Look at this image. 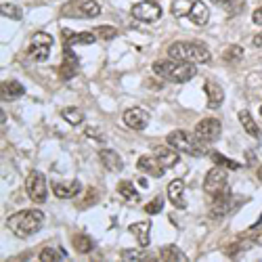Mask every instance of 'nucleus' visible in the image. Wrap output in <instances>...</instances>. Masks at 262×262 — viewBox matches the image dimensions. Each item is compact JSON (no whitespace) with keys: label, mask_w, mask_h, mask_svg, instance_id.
<instances>
[{"label":"nucleus","mask_w":262,"mask_h":262,"mask_svg":"<svg viewBox=\"0 0 262 262\" xmlns=\"http://www.w3.org/2000/svg\"><path fill=\"white\" fill-rule=\"evenodd\" d=\"M72 244H74L76 252H80V254H89V252L95 248L93 237H89V235H76V237L72 239Z\"/></svg>","instance_id":"cd10ccee"},{"label":"nucleus","mask_w":262,"mask_h":262,"mask_svg":"<svg viewBox=\"0 0 262 262\" xmlns=\"http://www.w3.org/2000/svg\"><path fill=\"white\" fill-rule=\"evenodd\" d=\"M26 191H28V198L34 204H45L47 202V179L45 174L32 170L26 179Z\"/></svg>","instance_id":"0eeeda50"},{"label":"nucleus","mask_w":262,"mask_h":262,"mask_svg":"<svg viewBox=\"0 0 262 262\" xmlns=\"http://www.w3.org/2000/svg\"><path fill=\"white\" fill-rule=\"evenodd\" d=\"M210 158H212V162H214L216 166H223V168H227V170H237V168H239V162H233V160L225 158L221 151H212Z\"/></svg>","instance_id":"7c9ffc66"},{"label":"nucleus","mask_w":262,"mask_h":262,"mask_svg":"<svg viewBox=\"0 0 262 262\" xmlns=\"http://www.w3.org/2000/svg\"><path fill=\"white\" fill-rule=\"evenodd\" d=\"M86 137H91V139H95V141H99V143L105 141V133H103L101 128H95V126H89V128H86Z\"/></svg>","instance_id":"e433bc0d"},{"label":"nucleus","mask_w":262,"mask_h":262,"mask_svg":"<svg viewBox=\"0 0 262 262\" xmlns=\"http://www.w3.org/2000/svg\"><path fill=\"white\" fill-rule=\"evenodd\" d=\"M166 143L177 149L179 154H189V156H195V158L202 156V149L198 145V139H193L189 133H185V130H174V133H170Z\"/></svg>","instance_id":"39448f33"},{"label":"nucleus","mask_w":262,"mask_h":262,"mask_svg":"<svg viewBox=\"0 0 262 262\" xmlns=\"http://www.w3.org/2000/svg\"><path fill=\"white\" fill-rule=\"evenodd\" d=\"M252 21H254L256 26H262V7L254 11V15H252Z\"/></svg>","instance_id":"58836bf2"},{"label":"nucleus","mask_w":262,"mask_h":262,"mask_svg":"<svg viewBox=\"0 0 262 262\" xmlns=\"http://www.w3.org/2000/svg\"><path fill=\"white\" fill-rule=\"evenodd\" d=\"M252 45H254L256 49H262V32H260V34H256V36L252 38Z\"/></svg>","instance_id":"ea45409f"},{"label":"nucleus","mask_w":262,"mask_h":262,"mask_svg":"<svg viewBox=\"0 0 262 262\" xmlns=\"http://www.w3.org/2000/svg\"><path fill=\"white\" fill-rule=\"evenodd\" d=\"M212 3H214V5H223V7H225V5H229V3H231V0H212Z\"/></svg>","instance_id":"a19ab883"},{"label":"nucleus","mask_w":262,"mask_h":262,"mask_svg":"<svg viewBox=\"0 0 262 262\" xmlns=\"http://www.w3.org/2000/svg\"><path fill=\"white\" fill-rule=\"evenodd\" d=\"M95 34L101 40H114L118 36V30L112 28V26H99V28H95Z\"/></svg>","instance_id":"473e14b6"},{"label":"nucleus","mask_w":262,"mask_h":262,"mask_svg":"<svg viewBox=\"0 0 262 262\" xmlns=\"http://www.w3.org/2000/svg\"><path fill=\"white\" fill-rule=\"evenodd\" d=\"M45 225V214L40 210L32 208V210H21V212H15L13 216H9L7 221V227L11 229L13 235L17 237H32L34 233H38Z\"/></svg>","instance_id":"f03ea898"},{"label":"nucleus","mask_w":262,"mask_h":262,"mask_svg":"<svg viewBox=\"0 0 262 262\" xmlns=\"http://www.w3.org/2000/svg\"><path fill=\"white\" fill-rule=\"evenodd\" d=\"M254 227H262V216H260V218H258V223H256V225H254ZM254 227H252V229H254Z\"/></svg>","instance_id":"37998d69"},{"label":"nucleus","mask_w":262,"mask_h":262,"mask_svg":"<svg viewBox=\"0 0 262 262\" xmlns=\"http://www.w3.org/2000/svg\"><path fill=\"white\" fill-rule=\"evenodd\" d=\"M166 195H168V200H170V204L174 208H179V210H185L187 208V202H185V183L181 179L172 181L166 187Z\"/></svg>","instance_id":"4468645a"},{"label":"nucleus","mask_w":262,"mask_h":262,"mask_svg":"<svg viewBox=\"0 0 262 262\" xmlns=\"http://www.w3.org/2000/svg\"><path fill=\"white\" fill-rule=\"evenodd\" d=\"M212 208H210V218H214V221H221V218H225L233 208H235V200L231 195V189L227 187L223 193H218L216 198H212Z\"/></svg>","instance_id":"9b49d317"},{"label":"nucleus","mask_w":262,"mask_h":262,"mask_svg":"<svg viewBox=\"0 0 262 262\" xmlns=\"http://www.w3.org/2000/svg\"><path fill=\"white\" fill-rule=\"evenodd\" d=\"M130 15L139 21H143V24H156V21L162 17V7L158 3H154V0H145V3L133 5Z\"/></svg>","instance_id":"9d476101"},{"label":"nucleus","mask_w":262,"mask_h":262,"mask_svg":"<svg viewBox=\"0 0 262 262\" xmlns=\"http://www.w3.org/2000/svg\"><path fill=\"white\" fill-rule=\"evenodd\" d=\"M252 237H250V244L252 246H262V227H254L252 229Z\"/></svg>","instance_id":"4c0bfd02"},{"label":"nucleus","mask_w":262,"mask_h":262,"mask_svg":"<svg viewBox=\"0 0 262 262\" xmlns=\"http://www.w3.org/2000/svg\"><path fill=\"white\" fill-rule=\"evenodd\" d=\"M137 168H139L141 172L149 174V177H156V179H162V177H164V170H166L164 164H162L156 156H143V158H139Z\"/></svg>","instance_id":"2eb2a0df"},{"label":"nucleus","mask_w":262,"mask_h":262,"mask_svg":"<svg viewBox=\"0 0 262 262\" xmlns=\"http://www.w3.org/2000/svg\"><path fill=\"white\" fill-rule=\"evenodd\" d=\"M162 208H164V198H160V195H158L156 200H151V202L145 206V212H147V214H160Z\"/></svg>","instance_id":"f704fd0d"},{"label":"nucleus","mask_w":262,"mask_h":262,"mask_svg":"<svg viewBox=\"0 0 262 262\" xmlns=\"http://www.w3.org/2000/svg\"><path fill=\"white\" fill-rule=\"evenodd\" d=\"M258 181H260V183H262V166H260V168H258Z\"/></svg>","instance_id":"79ce46f5"},{"label":"nucleus","mask_w":262,"mask_h":262,"mask_svg":"<svg viewBox=\"0 0 262 262\" xmlns=\"http://www.w3.org/2000/svg\"><path fill=\"white\" fill-rule=\"evenodd\" d=\"M128 231L137 237V242L141 248H147L149 246V233H151V223L149 221H139V223H133L128 227Z\"/></svg>","instance_id":"412c9836"},{"label":"nucleus","mask_w":262,"mask_h":262,"mask_svg":"<svg viewBox=\"0 0 262 262\" xmlns=\"http://www.w3.org/2000/svg\"><path fill=\"white\" fill-rule=\"evenodd\" d=\"M51 49H53V36H49V34H45V32H38V34L32 36L28 55H30L32 61L42 63V61H47V59H49Z\"/></svg>","instance_id":"423d86ee"},{"label":"nucleus","mask_w":262,"mask_h":262,"mask_svg":"<svg viewBox=\"0 0 262 262\" xmlns=\"http://www.w3.org/2000/svg\"><path fill=\"white\" fill-rule=\"evenodd\" d=\"M78 74V57L74 51H70V47H65L63 51V61L59 65V78L61 80H72Z\"/></svg>","instance_id":"ddd939ff"},{"label":"nucleus","mask_w":262,"mask_h":262,"mask_svg":"<svg viewBox=\"0 0 262 262\" xmlns=\"http://www.w3.org/2000/svg\"><path fill=\"white\" fill-rule=\"evenodd\" d=\"M189 19H191L198 28L208 26V21H210V9H208V5L202 3V0H195L193 9H191V13H189Z\"/></svg>","instance_id":"f3484780"},{"label":"nucleus","mask_w":262,"mask_h":262,"mask_svg":"<svg viewBox=\"0 0 262 262\" xmlns=\"http://www.w3.org/2000/svg\"><path fill=\"white\" fill-rule=\"evenodd\" d=\"M118 193L122 195L124 200H128V202H139V200H141V193L135 189V185L130 183V181L118 183Z\"/></svg>","instance_id":"bb28decb"},{"label":"nucleus","mask_w":262,"mask_h":262,"mask_svg":"<svg viewBox=\"0 0 262 262\" xmlns=\"http://www.w3.org/2000/svg\"><path fill=\"white\" fill-rule=\"evenodd\" d=\"M120 258L126 260V262H154V260H158L156 254L143 252V250H122Z\"/></svg>","instance_id":"b1692460"},{"label":"nucleus","mask_w":262,"mask_h":262,"mask_svg":"<svg viewBox=\"0 0 262 262\" xmlns=\"http://www.w3.org/2000/svg\"><path fill=\"white\" fill-rule=\"evenodd\" d=\"M158 258L164 260V262H187L185 252L179 250L177 246H164V248L160 250V256H158Z\"/></svg>","instance_id":"393cba45"},{"label":"nucleus","mask_w":262,"mask_h":262,"mask_svg":"<svg viewBox=\"0 0 262 262\" xmlns=\"http://www.w3.org/2000/svg\"><path fill=\"white\" fill-rule=\"evenodd\" d=\"M154 156L164 164V168H172V166H177L179 164V151L166 145V147H156L154 151Z\"/></svg>","instance_id":"4be33fe9"},{"label":"nucleus","mask_w":262,"mask_h":262,"mask_svg":"<svg viewBox=\"0 0 262 262\" xmlns=\"http://www.w3.org/2000/svg\"><path fill=\"white\" fill-rule=\"evenodd\" d=\"M223 133V124L216 118H204L195 126V137H198L200 143H214Z\"/></svg>","instance_id":"1a4fd4ad"},{"label":"nucleus","mask_w":262,"mask_h":262,"mask_svg":"<svg viewBox=\"0 0 262 262\" xmlns=\"http://www.w3.org/2000/svg\"><path fill=\"white\" fill-rule=\"evenodd\" d=\"M97 40V34L95 32H80V34H74L70 30H63V42L65 47H74V45H93Z\"/></svg>","instance_id":"a211bd4d"},{"label":"nucleus","mask_w":262,"mask_h":262,"mask_svg":"<svg viewBox=\"0 0 262 262\" xmlns=\"http://www.w3.org/2000/svg\"><path fill=\"white\" fill-rule=\"evenodd\" d=\"M3 15L5 17H9V19H13V21H19L21 17H24V11H21V7L19 5H15V3H3Z\"/></svg>","instance_id":"2f4dec72"},{"label":"nucleus","mask_w":262,"mask_h":262,"mask_svg":"<svg viewBox=\"0 0 262 262\" xmlns=\"http://www.w3.org/2000/svg\"><path fill=\"white\" fill-rule=\"evenodd\" d=\"M42 262H59V260H63L65 256H61V252H57V250H53V248H45L40 252V256H38Z\"/></svg>","instance_id":"72a5a7b5"},{"label":"nucleus","mask_w":262,"mask_h":262,"mask_svg":"<svg viewBox=\"0 0 262 262\" xmlns=\"http://www.w3.org/2000/svg\"><path fill=\"white\" fill-rule=\"evenodd\" d=\"M61 15L72 19H93L101 15V5L97 0H72V3L63 5Z\"/></svg>","instance_id":"20e7f679"},{"label":"nucleus","mask_w":262,"mask_h":262,"mask_svg":"<svg viewBox=\"0 0 262 262\" xmlns=\"http://www.w3.org/2000/svg\"><path fill=\"white\" fill-rule=\"evenodd\" d=\"M239 122H242V126H244V130L250 135V137H254V139H260L262 137V133H260V128H258V124L254 122V118H252V114L250 112H239Z\"/></svg>","instance_id":"a878e982"},{"label":"nucleus","mask_w":262,"mask_h":262,"mask_svg":"<svg viewBox=\"0 0 262 262\" xmlns=\"http://www.w3.org/2000/svg\"><path fill=\"white\" fill-rule=\"evenodd\" d=\"M26 95V89L24 84L17 82V80H7L3 82V99L5 101H13V99H19Z\"/></svg>","instance_id":"5701e85b"},{"label":"nucleus","mask_w":262,"mask_h":262,"mask_svg":"<svg viewBox=\"0 0 262 262\" xmlns=\"http://www.w3.org/2000/svg\"><path fill=\"white\" fill-rule=\"evenodd\" d=\"M260 116H262V105H260Z\"/></svg>","instance_id":"c03bdc74"},{"label":"nucleus","mask_w":262,"mask_h":262,"mask_svg":"<svg viewBox=\"0 0 262 262\" xmlns=\"http://www.w3.org/2000/svg\"><path fill=\"white\" fill-rule=\"evenodd\" d=\"M149 120H151L149 114L141 107H130L124 112V124L130 130H137V133H141V130H145L149 126Z\"/></svg>","instance_id":"f8f14e48"},{"label":"nucleus","mask_w":262,"mask_h":262,"mask_svg":"<svg viewBox=\"0 0 262 262\" xmlns=\"http://www.w3.org/2000/svg\"><path fill=\"white\" fill-rule=\"evenodd\" d=\"M53 191L59 200H72L82 191V185L78 181H72V183H53Z\"/></svg>","instance_id":"6ab92c4d"},{"label":"nucleus","mask_w":262,"mask_h":262,"mask_svg":"<svg viewBox=\"0 0 262 262\" xmlns=\"http://www.w3.org/2000/svg\"><path fill=\"white\" fill-rule=\"evenodd\" d=\"M168 57L189 63H210L212 59L208 47L202 45V42H174V45L168 47Z\"/></svg>","instance_id":"7ed1b4c3"},{"label":"nucleus","mask_w":262,"mask_h":262,"mask_svg":"<svg viewBox=\"0 0 262 262\" xmlns=\"http://www.w3.org/2000/svg\"><path fill=\"white\" fill-rule=\"evenodd\" d=\"M61 116H63V120L68 122L70 126H80L84 122V114L80 112V109H76V107H65L61 112Z\"/></svg>","instance_id":"c85d7f7f"},{"label":"nucleus","mask_w":262,"mask_h":262,"mask_svg":"<svg viewBox=\"0 0 262 262\" xmlns=\"http://www.w3.org/2000/svg\"><path fill=\"white\" fill-rule=\"evenodd\" d=\"M204 91H206L208 107H210V109H218V107L223 105V101H225V91H223V86L218 84V82H214V80H206Z\"/></svg>","instance_id":"dca6fc26"},{"label":"nucleus","mask_w":262,"mask_h":262,"mask_svg":"<svg viewBox=\"0 0 262 262\" xmlns=\"http://www.w3.org/2000/svg\"><path fill=\"white\" fill-rule=\"evenodd\" d=\"M154 74L166 82H172V84H185V82L195 78L198 70H195V63L168 57V59L154 63Z\"/></svg>","instance_id":"f257e3e1"},{"label":"nucleus","mask_w":262,"mask_h":262,"mask_svg":"<svg viewBox=\"0 0 262 262\" xmlns=\"http://www.w3.org/2000/svg\"><path fill=\"white\" fill-rule=\"evenodd\" d=\"M191 9H193V3H191V0H174V5H172V15L177 17V19H181V17H189Z\"/></svg>","instance_id":"c756f323"},{"label":"nucleus","mask_w":262,"mask_h":262,"mask_svg":"<svg viewBox=\"0 0 262 262\" xmlns=\"http://www.w3.org/2000/svg\"><path fill=\"white\" fill-rule=\"evenodd\" d=\"M227 168H223V166H216V168H212L208 174H206V179H204V189H206V193L210 195V198H216L218 193H223L229 185H227Z\"/></svg>","instance_id":"6e6552de"},{"label":"nucleus","mask_w":262,"mask_h":262,"mask_svg":"<svg viewBox=\"0 0 262 262\" xmlns=\"http://www.w3.org/2000/svg\"><path fill=\"white\" fill-rule=\"evenodd\" d=\"M242 55H244V49L235 45V47H231V49L225 53V61H227V63H235V61L242 59Z\"/></svg>","instance_id":"c9c22d12"},{"label":"nucleus","mask_w":262,"mask_h":262,"mask_svg":"<svg viewBox=\"0 0 262 262\" xmlns=\"http://www.w3.org/2000/svg\"><path fill=\"white\" fill-rule=\"evenodd\" d=\"M99 158H101V164H103L109 172H120V170L124 168L122 156H118L114 149H103L101 154H99Z\"/></svg>","instance_id":"aec40b11"}]
</instances>
